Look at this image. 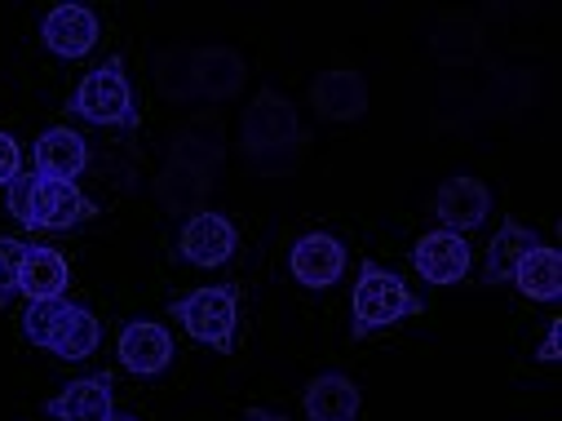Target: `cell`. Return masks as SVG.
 I'll return each instance as SVG.
<instances>
[{
  "label": "cell",
  "mask_w": 562,
  "mask_h": 421,
  "mask_svg": "<svg viewBox=\"0 0 562 421\" xmlns=\"http://www.w3.org/2000/svg\"><path fill=\"white\" fill-rule=\"evenodd\" d=\"M5 200H10V213L27 231H71L98 213V204L76 182H58L41 174H19L5 187Z\"/></svg>",
  "instance_id": "6da1fadb"
},
{
  "label": "cell",
  "mask_w": 562,
  "mask_h": 421,
  "mask_svg": "<svg viewBox=\"0 0 562 421\" xmlns=\"http://www.w3.org/2000/svg\"><path fill=\"white\" fill-rule=\"evenodd\" d=\"M350 311H355V337H368L376 329H390L407 315H420V298L403 285L394 270H385L381 262H363L359 266V285L350 293Z\"/></svg>",
  "instance_id": "7a4b0ae2"
},
{
  "label": "cell",
  "mask_w": 562,
  "mask_h": 421,
  "mask_svg": "<svg viewBox=\"0 0 562 421\" xmlns=\"http://www.w3.org/2000/svg\"><path fill=\"white\" fill-rule=\"evenodd\" d=\"M80 120L89 124H102V129H137V107H133V89H128V71H124V58H106L102 67H93L71 102H67Z\"/></svg>",
  "instance_id": "3957f363"
},
{
  "label": "cell",
  "mask_w": 562,
  "mask_h": 421,
  "mask_svg": "<svg viewBox=\"0 0 562 421\" xmlns=\"http://www.w3.org/2000/svg\"><path fill=\"white\" fill-rule=\"evenodd\" d=\"M173 315L182 320V329L200 342L213 346L217 355L235 351V333H239V293L231 285H204L195 293H187L182 302H173Z\"/></svg>",
  "instance_id": "277c9868"
},
{
  "label": "cell",
  "mask_w": 562,
  "mask_h": 421,
  "mask_svg": "<svg viewBox=\"0 0 562 421\" xmlns=\"http://www.w3.org/2000/svg\"><path fill=\"white\" fill-rule=\"evenodd\" d=\"M297 137H306L297 107L279 89H257V98L244 111V156L266 152V147H289Z\"/></svg>",
  "instance_id": "5b68a950"
},
{
  "label": "cell",
  "mask_w": 562,
  "mask_h": 421,
  "mask_svg": "<svg viewBox=\"0 0 562 421\" xmlns=\"http://www.w3.org/2000/svg\"><path fill=\"white\" fill-rule=\"evenodd\" d=\"M412 266H416L420 279L448 289V285H461V279L470 275L474 253H470L465 235H457V231H426L412 244Z\"/></svg>",
  "instance_id": "8992f818"
},
{
  "label": "cell",
  "mask_w": 562,
  "mask_h": 421,
  "mask_svg": "<svg viewBox=\"0 0 562 421\" xmlns=\"http://www.w3.org/2000/svg\"><path fill=\"white\" fill-rule=\"evenodd\" d=\"M169 160L213 178V174L222 169V160H226L222 115H217V111H200V115H191V120L173 133V143H169Z\"/></svg>",
  "instance_id": "52a82bcc"
},
{
  "label": "cell",
  "mask_w": 562,
  "mask_h": 421,
  "mask_svg": "<svg viewBox=\"0 0 562 421\" xmlns=\"http://www.w3.org/2000/svg\"><path fill=\"white\" fill-rule=\"evenodd\" d=\"M178 248H182V257H187L191 266L213 270V266H226V262L235 257L239 231L231 226V218H222V213H213V209H200V213L187 218Z\"/></svg>",
  "instance_id": "ba28073f"
},
{
  "label": "cell",
  "mask_w": 562,
  "mask_h": 421,
  "mask_svg": "<svg viewBox=\"0 0 562 421\" xmlns=\"http://www.w3.org/2000/svg\"><path fill=\"white\" fill-rule=\"evenodd\" d=\"M289 270L306 289H333L337 279L346 275V244L337 235H328V231H311V235H302L293 244Z\"/></svg>",
  "instance_id": "9c48e42d"
},
{
  "label": "cell",
  "mask_w": 562,
  "mask_h": 421,
  "mask_svg": "<svg viewBox=\"0 0 562 421\" xmlns=\"http://www.w3.org/2000/svg\"><path fill=\"white\" fill-rule=\"evenodd\" d=\"M248 80V67L235 49L226 45H204V49H191V85H195V98L204 102H231Z\"/></svg>",
  "instance_id": "30bf717a"
},
{
  "label": "cell",
  "mask_w": 562,
  "mask_h": 421,
  "mask_svg": "<svg viewBox=\"0 0 562 421\" xmlns=\"http://www.w3.org/2000/svg\"><path fill=\"white\" fill-rule=\"evenodd\" d=\"M98 36H102V27H98L93 10H85V5H58V10H49L45 23H41L45 49L58 54V58H67V63L89 58L93 45H98Z\"/></svg>",
  "instance_id": "8fae6325"
},
{
  "label": "cell",
  "mask_w": 562,
  "mask_h": 421,
  "mask_svg": "<svg viewBox=\"0 0 562 421\" xmlns=\"http://www.w3.org/2000/svg\"><path fill=\"white\" fill-rule=\"evenodd\" d=\"M120 364L133 377H156L173 364V337L156 320H133L120 329Z\"/></svg>",
  "instance_id": "7c38bea8"
},
{
  "label": "cell",
  "mask_w": 562,
  "mask_h": 421,
  "mask_svg": "<svg viewBox=\"0 0 562 421\" xmlns=\"http://www.w3.org/2000/svg\"><path fill=\"white\" fill-rule=\"evenodd\" d=\"M435 213H439V222H443V231H457V235H470L474 226H483L487 222V213H492V191H487V182H479V178H448L443 187H439V196H435Z\"/></svg>",
  "instance_id": "4fadbf2b"
},
{
  "label": "cell",
  "mask_w": 562,
  "mask_h": 421,
  "mask_svg": "<svg viewBox=\"0 0 562 421\" xmlns=\"http://www.w3.org/2000/svg\"><path fill=\"white\" fill-rule=\"evenodd\" d=\"M311 102L324 120L333 124H346V120H359L368 111V80L355 71V67H333L324 76H315L311 85Z\"/></svg>",
  "instance_id": "5bb4252c"
},
{
  "label": "cell",
  "mask_w": 562,
  "mask_h": 421,
  "mask_svg": "<svg viewBox=\"0 0 562 421\" xmlns=\"http://www.w3.org/2000/svg\"><path fill=\"white\" fill-rule=\"evenodd\" d=\"M32 160H36V174L41 178H58V182H76L89 165V143L71 129V124H54L36 137L32 147Z\"/></svg>",
  "instance_id": "9a60e30c"
},
{
  "label": "cell",
  "mask_w": 562,
  "mask_h": 421,
  "mask_svg": "<svg viewBox=\"0 0 562 421\" xmlns=\"http://www.w3.org/2000/svg\"><path fill=\"white\" fill-rule=\"evenodd\" d=\"M71 285V270L67 257L49 244H23V262H19V293L27 302H49L63 298Z\"/></svg>",
  "instance_id": "2e32d148"
},
{
  "label": "cell",
  "mask_w": 562,
  "mask_h": 421,
  "mask_svg": "<svg viewBox=\"0 0 562 421\" xmlns=\"http://www.w3.org/2000/svg\"><path fill=\"white\" fill-rule=\"evenodd\" d=\"M54 421H111L115 417V395H111V373H93L71 381L63 395L45 403Z\"/></svg>",
  "instance_id": "e0dca14e"
},
{
  "label": "cell",
  "mask_w": 562,
  "mask_h": 421,
  "mask_svg": "<svg viewBox=\"0 0 562 421\" xmlns=\"http://www.w3.org/2000/svg\"><path fill=\"white\" fill-rule=\"evenodd\" d=\"M302 403H306L311 421H355L359 408H363V395L346 373H324L306 386Z\"/></svg>",
  "instance_id": "ac0fdd59"
},
{
  "label": "cell",
  "mask_w": 562,
  "mask_h": 421,
  "mask_svg": "<svg viewBox=\"0 0 562 421\" xmlns=\"http://www.w3.org/2000/svg\"><path fill=\"white\" fill-rule=\"evenodd\" d=\"M209 191H213V178L209 174H195V169L173 165V160L156 174V187H151V196H156V204L165 213H200L204 200H209Z\"/></svg>",
  "instance_id": "d6986e66"
},
{
  "label": "cell",
  "mask_w": 562,
  "mask_h": 421,
  "mask_svg": "<svg viewBox=\"0 0 562 421\" xmlns=\"http://www.w3.org/2000/svg\"><path fill=\"white\" fill-rule=\"evenodd\" d=\"M514 289L527 298V302H558L562 293V253L549 248V244H536L518 266H514Z\"/></svg>",
  "instance_id": "ffe728a7"
},
{
  "label": "cell",
  "mask_w": 562,
  "mask_h": 421,
  "mask_svg": "<svg viewBox=\"0 0 562 421\" xmlns=\"http://www.w3.org/2000/svg\"><path fill=\"white\" fill-rule=\"evenodd\" d=\"M536 244H540V235H536L531 226H522L518 218H505V222H501V231H496V235H492V244H487L483 285H501V279H509V275H514V266H518Z\"/></svg>",
  "instance_id": "44dd1931"
},
{
  "label": "cell",
  "mask_w": 562,
  "mask_h": 421,
  "mask_svg": "<svg viewBox=\"0 0 562 421\" xmlns=\"http://www.w3.org/2000/svg\"><path fill=\"white\" fill-rule=\"evenodd\" d=\"M430 49H435L439 63H465V58H474L479 54V23L470 14H443Z\"/></svg>",
  "instance_id": "7402d4cb"
},
{
  "label": "cell",
  "mask_w": 562,
  "mask_h": 421,
  "mask_svg": "<svg viewBox=\"0 0 562 421\" xmlns=\"http://www.w3.org/2000/svg\"><path fill=\"white\" fill-rule=\"evenodd\" d=\"M71 302H63V298H49V302H27V311H23V337L32 342V346H41V351H49L54 342H58V333H63V324L71 320Z\"/></svg>",
  "instance_id": "603a6c76"
},
{
  "label": "cell",
  "mask_w": 562,
  "mask_h": 421,
  "mask_svg": "<svg viewBox=\"0 0 562 421\" xmlns=\"http://www.w3.org/2000/svg\"><path fill=\"white\" fill-rule=\"evenodd\" d=\"M98 337H102V329H98V315L93 311H85V307H76L71 311V320L63 324V333H58V342L49 346L58 359H89L93 351H98Z\"/></svg>",
  "instance_id": "cb8c5ba5"
},
{
  "label": "cell",
  "mask_w": 562,
  "mask_h": 421,
  "mask_svg": "<svg viewBox=\"0 0 562 421\" xmlns=\"http://www.w3.org/2000/svg\"><path fill=\"white\" fill-rule=\"evenodd\" d=\"M156 89L169 102H191L195 85H191V49H165L156 63Z\"/></svg>",
  "instance_id": "d4e9b609"
},
{
  "label": "cell",
  "mask_w": 562,
  "mask_h": 421,
  "mask_svg": "<svg viewBox=\"0 0 562 421\" xmlns=\"http://www.w3.org/2000/svg\"><path fill=\"white\" fill-rule=\"evenodd\" d=\"M302 160H306V137H297V143H289V147L248 152V165H252V174H261V178H289V174L302 169Z\"/></svg>",
  "instance_id": "484cf974"
},
{
  "label": "cell",
  "mask_w": 562,
  "mask_h": 421,
  "mask_svg": "<svg viewBox=\"0 0 562 421\" xmlns=\"http://www.w3.org/2000/svg\"><path fill=\"white\" fill-rule=\"evenodd\" d=\"M19 262H23V240L0 235V307H10L19 293Z\"/></svg>",
  "instance_id": "4316f807"
},
{
  "label": "cell",
  "mask_w": 562,
  "mask_h": 421,
  "mask_svg": "<svg viewBox=\"0 0 562 421\" xmlns=\"http://www.w3.org/2000/svg\"><path fill=\"white\" fill-rule=\"evenodd\" d=\"M19 174H23V152H19L14 137L0 129V187H10Z\"/></svg>",
  "instance_id": "83f0119b"
},
{
  "label": "cell",
  "mask_w": 562,
  "mask_h": 421,
  "mask_svg": "<svg viewBox=\"0 0 562 421\" xmlns=\"http://www.w3.org/2000/svg\"><path fill=\"white\" fill-rule=\"evenodd\" d=\"M536 355H540V364H558V324H549V333H544Z\"/></svg>",
  "instance_id": "f1b7e54d"
},
{
  "label": "cell",
  "mask_w": 562,
  "mask_h": 421,
  "mask_svg": "<svg viewBox=\"0 0 562 421\" xmlns=\"http://www.w3.org/2000/svg\"><path fill=\"white\" fill-rule=\"evenodd\" d=\"M248 421H289V417H279V412H266V408H252Z\"/></svg>",
  "instance_id": "f546056e"
},
{
  "label": "cell",
  "mask_w": 562,
  "mask_h": 421,
  "mask_svg": "<svg viewBox=\"0 0 562 421\" xmlns=\"http://www.w3.org/2000/svg\"><path fill=\"white\" fill-rule=\"evenodd\" d=\"M111 421H137V417H124V412H115V417H111Z\"/></svg>",
  "instance_id": "4dcf8cb0"
}]
</instances>
